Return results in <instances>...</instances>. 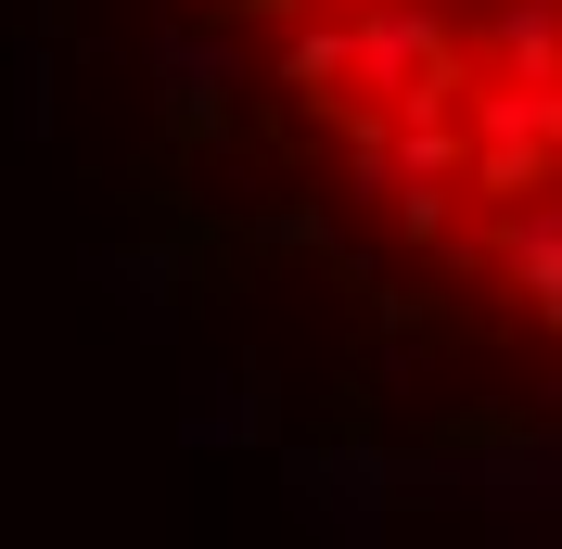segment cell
<instances>
[{
    "label": "cell",
    "instance_id": "1",
    "mask_svg": "<svg viewBox=\"0 0 562 549\" xmlns=\"http://www.w3.org/2000/svg\"><path fill=\"white\" fill-rule=\"evenodd\" d=\"M231 103L396 281L562 371V0H192Z\"/></svg>",
    "mask_w": 562,
    "mask_h": 549
}]
</instances>
